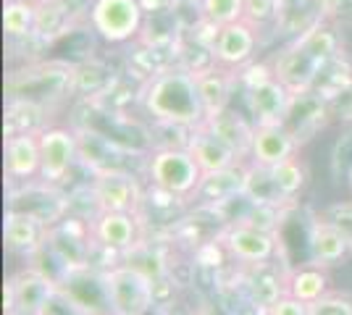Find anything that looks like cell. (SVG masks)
<instances>
[{"mask_svg":"<svg viewBox=\"0 0 352 315\" xmlns=\"http://www.w3.org/2000/svg\"><path fill=\"white\" fill-rule=\"evenodd\" d=\"M47 226L43 221H37L34 215L27 213H14L6 210V226H3V237H6V247L21 255L24 260H32L43 250V244L47 242Z\"/></svg>","mask_w":352,"mask_h":315,"instance_id":"cell-21","label":"cell"},{"mask_svg":"<svg viewBox=\"0 0 352 315\" xmlns=\"http://www.w3.org/2000/svg\"><path fill=\"white\" fill-rule=\"evenodd\" d=\"M206 126L219 137L221 142H226L242 161H250L252 135H255V124L252 121H248L242 113H236L232 108H223L219 113L208 116Z\"/></svg>","mask_w":352,"mask_h":315,"instance_id":"cell-25","label":"cell"},{"mask_svg":"<svg viewBox=\"0 0 352 315\" xmlns=\"http://www.w3.org/2000/svg\"><path fill=\"white\" fill-rule=\"evenodd\" d=\"M140 103L158 126L197 129L208 121L206 105L197 90V79L182 66H171L142 82Z\"/></svg>","mask_w":352,"mask_h":315,"instance_id":"cell-1","label":"cell"},{"mask_svg":"<svg viewBox=\"0 0 352 315\" xmlns=\"http://www.w3.org/2000/svg\"><path fill=\"white\" fill-rule=\"evenodd\" d=\"M6 210L34 215L47 229H53V226L60 224L72 213V200H69V195L58 192L53 184H45V181L34 179L24 181V184H11Z\"/></svg>","mask_w":352,"mask_h":315,"instance_id":"cell-5","label":"cell"},{"mask_svg":"<svg viewBox=\"0 0 352 315\" xmlns=\"http://www.w3.org/2000/svg\"><path fill=\"white\" fill-rule=\"evenodd\" d=\"M219 240L223 244L229 260H234L236 266H242V268L274 263V257L279 253L276 231H265V229H258V226L250 224L223 226Z\"/></svg>","mask_w":352,"mask_h":315,"instance_id":"cell-7","label":"cell"},{"mask_svg":"<svg viewBox=\"0 0 352 315\" xmlns=\"http://www.w3.org/2000/svg\"><path fill=\"white\" fill-rule=\"evenodd\" d=\"M6 176L11 184L40 179V135H16L6 137Z\"/></svg>","mask_w":352,"mask_h":315,"instance_id":"cell-20","label":"cell"},{"mask_svg":"<svg viewBox=\"0 0 352 315\" xmlns=\"http://www.w3.org/2000/svg\"><path fill=\"white\" fill-rule=\"evenodd\" d=\"M281 0H245V21L261 32L271 24H281Z\"/></svg>","mask_w":352,"mask_h":315,"instance_id":"cell-34","label":"cell"},{"mask_svg":"<svg viewBox=\"0 0 352 315\" xmlns=\"http://www.w3.org/2000/svg\"><path fill=\"white\" fill-rule=\"evenodd\" d=\"M258 45H261V32L250 21L242 19L234 24H226L213 37V45H210L213 63H219L223 69H232V71H242L245 66L252 63Z\"/></svg>","mask_w":352,"mask_h":315,"instance_id":"cell-13","label":"cell"},{"mask_svg":"<svg viewBox=\"0 0 352 315\" xmlns=\"http://www.w3.org/2000/svg\"><path fill=\"white\" fill-rule=\"evenodd\" d=\"M58 289L66 292L87 315H113L103 270L92 268V266L72 268L58 281Z\"/></svg>","mask_w":352,"mask_h":315,"instance_id":"cell-14","label":"cell"},{"mask_svg":"<svg viewBox=\"0 0 352 315\" xmlns=\"http://www.w3.org/2000/svg\"><path fill=\"white\" fill-rule=\"evenodd\" d=\"M192 74L197 79V90H200L208 116L229 108V100H232L234 90L239 87V74L236 71L223 69L219 63H210V66L200 69V71H192Z\"/></svg>","mask_w":352,"mask_h":315,"instance_id":"cell-24","label":"cell"},{"mask_svg":"<svg viewBox=\"0 0 352 315\" xmlns=\"http://www.w3.org/2000/svg\"><path fill=\"white\" fill-rule=\"evenodd\" d=\"M56 281L50 276H45L43 270L34 266H24L16 273L8 276L6 281V315H40L45 302L50 300V294L56 292Z\"/></svg>","mask_w":352,"mask_h":315,"instance_id":"cell-9","label":"cell"},{"mask_svg":"<svg viewBox=\"0 0 352 315\" xmlns=\"http://www.w3.org/2000/svg\"><path fill=\"white\" fill-rule=\"evenodd\" d=\"M74 74L76 63L60 58L24 63L6 74V100H21L53 110L74 97Z\"/></svg>","mask_w":352,"mask_h":315,"instance_id":"cell-2","label":"cell"},{"mask_svg":"<svg viewBox=\"0 0 352 315\" xmlns=\"http://www.w3.org/2000/svg\"><path fill=\"white\" fill-rule=\"evenodd\" d=\"M37 24V0H6L3 32L8 40H30Z\"/></svg>","mask_w":352,"mask_h":315,"instance_id":"cell-29","label":"cell"},{"mask_svg":"<svg viewBox=\"0 0 352 315\" xmlns=\"http://www.w3.org/2000/svg\"><path fill=\"white\" fill-rule=\"evenodd\" d=\"M40 181L58 187L79 163V132L74 126L50 124L40 132Z\"/></svg>","mask_w":352,"mask_h":315,"instance_id":"cell-8","label":"cell"},{"mask_svg":"<svg viewBox=\"0 0 352 315\" xmlns=\"http://www.w3.org/2000/svg\"><path fill=\"white\" fill-rule=\"evenodd\" d=\"M245 197L252 200L255 205H274V208H284V205H289V202L284 200V195L279 192V187H276V179H274L271 168H265V165H255V163H250L248 184H245Z\"/></svg>","mask_w":352,"mask_h":315,"instance_id":"cell-30","label":"cell"},{"mask_svg":"<svg viewBox=\"0 0 352 315\" xmlns=\"http://www.w3.org/2000/svg\"><path fill=\"white\" fill-rule=\"evenodd\" d=\"M50 110L40 105L21 103V100H6V137L16 135H40L50 124L45 121Z\"/></svg>","mask_w":352,"mask_h":315,"instance_id":"cell-27","label":"cell"},{"mask_svg":"<svg viewBox=\"0 0 352 315\" xmlns=\"http://www.w3.org/2000/svg\"><path fill=\"white\" fill-rule=\"evenodd\" d=\"M287 294L297 297L300 302H310L321 300L323 294H329V273L321 266H302V268L292 270L287 276Z\"/></svg>","mask_w":352,"mask_h":315,"instance_id":"cell-28","label":"cell"},{"mask_svg":"<svg viewBox=\"0 0 352 315\" xmlns=\"http://www.w3.org/2000/svg\"><path fill=\"white\" fill-rule=\"evenodd\" d=\"M331 110L329 103L318 90L294 92L292 103L287 108V116L281 121V126L297 139V145H308L313 137L323 132L331 124Z\"/></svg>","mask_w":352,"mask_h":315,"instance_id":"cell-12","label":"cell"},{"mask_svg":"<svg viewBox=\"0 0 352 315\" xmlns=\"http://www.w3.org/2000/svg\"><path fill=\"white\" fill-rule=\"evenodd\" d=\"M89 189L95 197L98 210H113V213H137L142 210L145 189L132 171H111L98 174L89 181Z\"/></svg>","mask_w":352,"mask_h":315,"instance_id":"cell-11","label":"cell"},{"mask_svg":"<svg viewBox=\"0 0 352 315\" xmlns=\"http://www.w3.org/2000/svg\"><path fill=\"white\" fill-rule=\"evenodd\" d=\"M308 315H352V297L339 294V292H329L321 300L310 302Z\"/></svg>","mask_w":352,"mask_h":315,"instance_id":"cell-35","label":"cell"},{"mask_svg":"<svg viewBox=\"0 0 352 315\" xmlns=\"http://www.w3.org/2000/svg\"><path fill=\"white\" fill-rule=\"evenodd\" d=\"M248 163L232 165L226 171H216V174H206L197 192L192 197V205H200V208H216L221 202H229L234 197L245 195V184H248Z\"/></svg>","mask_w":352,"mask_h":315,"instance_id":"cell-19","label":"cell"},{"mask_svg":"<svg viewBox=\"0 0 352 315\" xmlns=\"http://www.w3.org/2000/svg\"><path fill=\"white\" fill-rule=\"evenodd\" d=\"M197 315H219L213 307H203V310H197Z\"/></svg>","mask_w":352,"mask_h":315,"instance_id":"cell-40","label":"cell"},{"mask_svg":"<svg viewBox=\"0 0 352 315\" xmlns=\"http://www.w3.org/2000/svg\"><path fill=\"white\" fill-rule=\"evenodd\" d=\"M350 184H352V168H350Z\"/></svg>","mask_w":352,"mask_h":315,"instance_id":"cell-41","label":"cell"},{"mask_svg":"<svg viewBox=\"0 0 352 315\" xmlns=\"http://www.w3.org/2000/svg\"><path fill=\"white\" fill-rule=\"evenodd\" d=\"M245 90V105H248V113L255 126H263V124H281L287 116V108L292 103L294 92L289 87H284L276 76H265L261 82L242 87Z\"/></svg>","mask_w":352,"mask_h":315,"instance_id":"cell-16","label":"cell"},{"mask_svg":"<svg viewBox=\"0 0 352 315\" xmlns=\"http://www.w3.org/2000/svg\"><path fill=\"white\" fill-rule=\"evenodd\" d=\"M145 176L150 187L192 202L206 174L187 148H153L145 161Z\"/></svg>","mask_w":352,"mask_h":315,"instance_id":"cell-3","label":"cell"},{"mask_svg":"<svg viewBox=\"0 0 352 315\" xmlns=\"http://www.w3.org/2000/svg\"><path fill=\"white\" fill-rule=\"evenodd\" d=\"M263 315H308V305L292 297V294H284L268 310H263Z\"/></svg>","mask_w":352,"mask_h":315,"instance_id":"cell-39","label":"cell"},{"mask_svg":"<svg viewBox=\"0 0 352 315\" xmlns=\"http://www.w3.org/2000/svg\"><path fill=\"white\" fill-rule=\"evenodd\" d=\"M323 66L326 63H321L313 53H308L305 47L300 45V43H294V40L284 50H279L276 58L271 60L274 76L292 92L313 90L318 76H321Z\"/></svg>","mask_w":352,"mask_h":315,"instance_id":"cell-15","label":"cell"},{"mask_svg":"<svg viewBox=\"0 0 352 315\" xmlns=\"http://www.w3.org/2000/svg\"><path fill=\"white\" fill-rule=\"evenodd\" d=\"M308 250L313 266L331 268V266H337V263H342L344 257L350 255L352 244L337 226L323 221L321 215H316L310 221V229H308Z\"/></svg>","mask_w":352,"mask_h":315,"instance_id":"cell-22","label":"cell"},{"mask_svg":"<svg viewBox=\"0 0 352 315\" xmlns=\"http://www.w3.org/2000/svg\"><path fill=\"white\" fill-rule=\"evenodd\" d=\"M40 315H87V313H85L66 292H60L58 286H56V292L50 294V300L45 302V307Z\"/></svg>","mask_w":352,"mask_h":315,"instance_id":"cell-38","label":"cell"},{"mask_svg":"<svg viewBox=\"0 0 352 315\" xmlns=\"http://www.w3.org/2000/svg\"><path fill=\"white\" fill-rule=\"evenodd\" d=\"M242 270H245V289H248L250 302L255 307H261V313L287 294V279L274 268V263L252 266V268Z\"/></svg>","mask_w":352,"mask_h":315,"instance_id":"cell-26","label":"cell"},{"mask_svg":"<svg viewBox=\"0 0 352 315\" xmlns=\"http://www.w3.org/2000/svg\"><path fill=\"white\" fill-rule=\"evenodd\" d=\"M300 152V145L281 124H263V126H255V135H252V150H250V163L265 165V168H274V165L289 161Z\"/></svg>","mask_w":352,"mask_h":315,"instance_id":"cell-18","label":"cell"},{"mask_svg":"<svg viewBox=\"0 0 352 315\" xmlns=\"http://www.w3.org/2000/svg\"><path fill=\"white\" fill-rule=\"evenodd\" d=\"M271 174H274L276 187H279V192L284 195L287 202H294L297 197L302 195V189L308 187V179H310L308 165L300 161V155H294V158H289V161L274 165Z\"/></svg>","mask_w":352,"mask_h":315,"instance_id":"cell-32","label":"cell"},{"mask_svg":"<svg viewBox=\"0 0 352 315\" xmlns=\"http://www.w3.org/2000/svg\"><path fill=\"white\" fill-rule=\"evenodd\" d=\"M200 19L213 27H226L245 19V0H197Z\"/></svg>","mask_w":352,"mask_h":315,"instance_id":"cell-33","label":"cell"},{"mask_svg":"<svg viewBox=\"0 0 352 315\" xmlns=\"http://www.w3.org/2000/svg\"><path fill=\"white\" fill-rule=\"evenodd\" d=\"M132 158H147V155H137L100 135L79 132V163L85 165L92 176L111 174V171H132V163H129Z\"/></svg>","mask_w":352,"mask_h":315,"instance_id":"cell-17","label":"cell"},{"mask_svg":"<svg viewBox=\"0 0 352 315\" xmlns=\"http://www.w3.org/2000/svg\"><path fill=\"white\" fill-rule=\"evenodd\" d=\"M121 263H126V266L137 268L140 273H145L155 286L163 284L168 279V260H166V255H163L158 247H153L147 240L140 242L132 253H126Z\"/></svg>","mask_w":352,"mask_h":315,"instance_id":"cell-31","label":"cell"},{"mask_svg":"<svg viewBox=\"0 0 352 315\" xmlns=\"http://www.w3.org/2000/svg\"><path fill=\"white\" fill-rule=\"evenodd\" d=\"M89 229H92V240L98 247H103L108 253H116L121 257L132 253L147 234L145 224L137 213H113V210L98 213L89 221Z\"/></svg>","mask_w":352,"mask_h":315,"instance_id":"cell-10","label":"cell"},{"mask_svg":"<svg viewBox=\"0 0 352 315\" xmlns=\"http://www.w3.org/2000/svg\"><path fill=\"white\" fill-rule=\"evenodd\" d=\"M323 97H326V103H329L331 119L352 126V82L342 84L339 90L329 92V95H323Z\"/></svg>","mask_w":352,"mask_h":315,"instance_id":"cell-36","label":"cell"},{"mask_svg":"<svg viewBox=\"0 0 352 315\" xmlns=\"http://www.w3.org/2000/svg\"><path fill=\"white\" fill-rule=\"evenodd\" d=\"M87 21L108 45H126L140 40L145 27V8L140 0H92Z\"/></svg>","mask_w":352,"mask_h":315,"instance_id":"cell-4","label":"cell"},{"mask_svg":"<svg viewBox=\"0 0 352 315\" xmlns=\"http://www.w3.org/2000/svg\"><path fill=\"white\" fill-rule=\"evenodd\" d=\"M323 221H329L331 226H337L339 231L350 240L352 244V200H339V202H331L329 208H323L321 213Z\"/></svg>","mask_w":352,"mask_h":315,"instance_id":"cell-37","label":"cell"},{"mask_svg":"<svg viewBox=\"0 0 352 315\" xmlns=\"http://www.w3.org/2000/svg\"><path fill=\"white\" fill-rule=\"evenodd\" d=\"M187 150L195 155V161L203 168V174H216V171H226L232 165L248 163L226 142H221L206 124L190 132V137H187Z\"/></svg>","mask_w":352,"mask_h":315,"instance_id":"cell-23","label":"cell"},{"mask_svg":"<svg viewBox=\"0 0 352 315\" xmlns=\"http://www.w3.org/2000/svg\"><path fill=\"white\" fill-rule=\"evenodd\" d=\"M105 284L113 315H147L155 305V284L137 268L118 263L105 270Z\"/></svg>","mask_w":352,"mask_h":315,"instance_id":"cell-6","label":"cell"}]
</instances>
